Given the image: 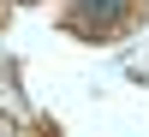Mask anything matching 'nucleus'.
Listing matches in <instances>:
<instances>
[{"label":"nucleus","instance_id":"1","mask_svg":"<svg viewBox=\"0 0 149 137\" xmlns=\"http://www.w3.org/2000/svg\"><path fill=\"white\" fill-rule=\"evenodd\" d=\"M78 12H84V18H95V24H113L119 12H125V0H78Z\"/></svg>","mask_w":149,"mask_h":137}]
</instances>
